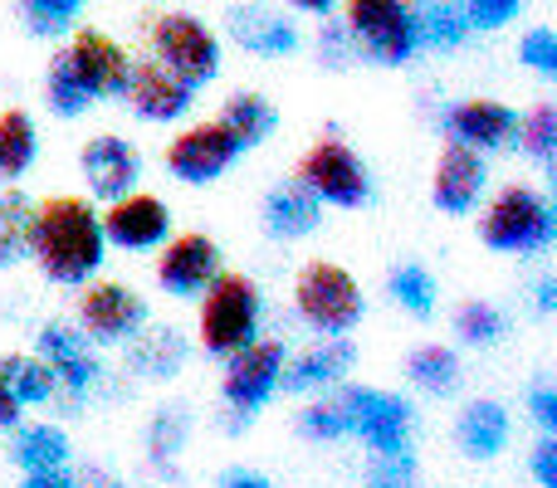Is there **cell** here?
I'll return each mask as SVG.
<instances>
[{
    "instance_id": "cell-13",
    "label": "cell",
    "mask_w": 557,
    "mask_h": 488,
    "mask_svg": "<svg viewBox=\"0 0 557 488\" xmlns=\"http://www.w3.org/2000/svg\"><path fill=\"white\" fill-rule=\"evenodd\" d=\"M235 157H240V147L231 142V133H225L221 123H196V127H186L182 137H172V147H166V172L182 186H215L235 166Z\"/></svg>"
},
{
    "instance_id": "cell-44",
    "label": "cell",
    "mask_w": 557,
    "mask_h": 488,
    "mask_svg": "<svg viewBox=\"0 0 557 488\" xmlns=\"http://www.w3.org/2000/svg\"><path fill=\"white\" fill-rule=\"evenodd\" d=\"M529 470H533V479H539V488H557V435H543V440L533 445Z\"/></svg>"
},
{
    "instance_id": "cell-40",
    "label": "cell",
    "mask_w": 557,
    "mask_h": 488,
    "mask_svg": "<svg viewBox=\"0 0 557 488\" xmlns=\"http://www.w3.org/2000/svg\"><path fill=\"white\" fill-rule=\"evenodd\" d=\"M352 59H357V45H352V35H347V25L323 15V25H318V64L343 74V68H352Z\"/></svg>"
},
{
    "instance_id": "cell-8",
    "label": "cell",
    "mask_w": 557,
    "mask_h": 488,
    "mask_svg": "<svg viewBox=\"0 0 557 488\" xmlns=\"http://www.w3.org/2000/svg\"><path fill=\"white\" fill-rule=\"evenodd\" d=\"M337 405H343V415H347V435H357L372 454L411 450L416 405L406 401V396L382 391V386H343Z\"/></svg>"
},
{
    "instance_id": "cell-11",
    "label": "cell",
    "mask_w": 557,
    "mask_h": 488,
    "mask_svg": "<svg viewBox=\"0 0 557 488\" xmlns=\"http://www.w3.org/2000/svg\"><path fill=\"white\" fill-rule=\"evenodd\" d=\"M78 333L98 347H123L137 327L147 323V303L137 288L117 284V278H88L78 284Z\"/></svg>"
},
{
    "instance_id": "cell-3",
    "label": "cell",
    "mask_w": 557,
    "mask_h": 488,
    "mask_svg": "<svg viewBox=\"0 0 557 488\" xmlns=\"http://www.w3.org/2000/svg\"><path fill=\"white\" fill-rule=\"evenodd\" d=\"M343 25L357 45V59H372L382 68L411 64L425 49L416 0H347Z\"/></svg>"
},
{
    "instance_id": "cell-14",
    "label": "cell",
    "mask_w": 557,
    "mask_h": 488,
    "mask_svg": "<svg viewBox=\"0 0 557 488\" xmlns=\"http://www.w3.org/2000/svg\"><path fill=\"white\" fill-rule=\"evenodd\" d=\"M157 284L172 298H201V288L221 274V245L201 230L166 235V245H157Z\"/></svg>"
},
{
    "instance_id": "cell-36",
    "label": "cell",
    "mask_w": 557,
    "mask_h": 488,
    "mask_svg": "<svg viewBox=\"0 0 557 488\" xmlns=\"http://www.w3.org/2000/svg\"><path fill=\"white\" fill-rule=\"evenodd\" d=\"M504 333H509L504 313L494 303H484V298H470V303L455 308V337L465 347H494V342H504Z\"/></svg>"
},
{
    "instance_id": "cell-49",
    "label": "cell",
    "mask_w": 557,
    "mask_h": 488,
    "mask_svg": "<svg viewBox=\"0 0 557 488\" xmlns=\"http://www.w3.org/2000/svg\"><path fill=\"white\" fill-rule=\"evenodd\" d=\"M74 484L78 488H127L123 479H113L108 470H98V464H94V470H84V474H74Z\"/></svg>"
},
{
    "instance_id": "cell-46",
    "label": "cell",
    "mask_w": 557,
    "mask_h": 488,
    "mask_svg": "<svg viewBox=\"0 0 557 488\" xmlns=\"http://www.w3.org/2000/svg\"><path fill=\"white\" fill-rule=\"evenodd\" d=\"M533 308H539L543 317L557 313V278H553V274H543L539 284H533Z\"/></svg>"
},
{
    "instance_id": "cell-43",
    "label": "cell",
    "mask_w": 557,
    "mask_h": 488,
    "mask_svg": "<svg viewBox=\"0 0 557 488\" xmlns=\"http://www.w3.org/2000/svg\"><path fill=\"white\" fill-rule=\"evenodd\" d=\"M529 415L543 435H557V386L553 381H533L529 391Z\"/></svg>"
},
{
    "instance_id": "cell-23",
    "label": "cell",
    "mask_w": 557,
    "mask_h": 488,
    "mask_svg": "<svg viewBox=\"0 0 557 488\" xmlns=\"http://www.w3.org/2000/svg\"><path fill=\"white\" fill-rule=\"evenodd\" d=\"M264 235L278 245H294V240H308V235L323 225V205L318 196H308L298 182H284L264 196Z\"/></svg>"
},
{
    "instance_id": "cell-30",
    "label": "cell",
    "mask_w": 557,
    "mask_h": 488,
    "mask_svg": "<svg viewBox=\"0 0 557 488\" xmlns=\"http://www.w3.org/2000/svg\"><path fill=\"white\" fill-rule=\"evenodd\" d=\"M0 386H5L20 405H49V401H54V391H59L49 362H45V356H35V352L0 356Z\"/></svg>"
},
{
    "instance_id": "cell-6",
    "label": "cell",
    "mask_w": 557,
    "mask_h": 488,
    "mask_svg": "<svg viewBox=\"0 0 557 488\" xmlns=\"http://www.w3.org/2000/svg\"><path fill=\"white\" fill-rule=\"evenodd\" d=\"M147 45H152L157 64L172 68L182 84L206 88L221 78V64H225L221 35H215L201 15H191V10H162V15H152Z\"/></svg>"
},
{
    "instance_id": "cell-33",
    "label": "cell",
    "mask_w": 557,
    "mask_h": 488,
    "mask_svg": "<svg viewBox=\"0 0 557 488\" xmlns=\"http://www.w3.org/2000/svg\"><path fill=\"white\" fill-rule=\"evenodd\" d=\"M513 142H519V152L529 157V162L539 166H557V103H533L529 113L519 117V127H513Z\"/></svg>"
},
{
    "instance_id": "cell-21",
    "label": "cell",
    "mask_w": 557,
    "mask_h": 488,
    "mask_svg": "<svg viewBox=\"0 0 557 488\" xmlns=\"http://www.w3.org/2000/svg\"><path fill=\"white\" fill-rule=\"evenodd\" d=\"M513 127H519V113H513L509 103H499V98H465V103H455L450 113H445L450 142L470 147V152H480V157L509 147Z\"/></svg>"
},
{
    "instance_id": "cell-15",
    "label": "cell",
    "mask_w": 557,
    "mask_h": 488,
    "mask_svg": "<svg viewBox=\"0 0 557 488\" xmlns=\"http://www.w3.org/2000/svg\"><path fill=\"white\" fill-rule=\"evenodd\" d=\"M78 172H84L88 196L108 205V201H117V196L137 191V182H143V157H137V147L127 142V137L98 133L78 147Z\"/></svg>"
},
{
    "instance_id": "cell-50",
    "label": "cell",
    "mask_w": 557,
    "mask_h": 488,
    "mask_svg": "<svg viewBox=\"0 0 557 488\" xmlns=\"http://www.w3.org/2000/svg\"><path fill=\"white\" fill-rule=\"evenodd\" d=\"M294 10H304V15H333L337 0H288Z\"/></svg>"
},
{
    "instance_id": "cell-18",
    "label": "cell",
    "mask_w": 557,
    "mask_h": 488,
    "mask_svg": "<svg viewBox=\"0 0 557 488\" xmlns=\"http://www.w3.org/2000/svg\"><path fill=\"white\" fill-rule=\"evenodd\" d=\"M490 191V166L480 152L450 142L431 166V201L441 215H470Z\"/></svg>"
},
{
    "instance_id": "cell-37",
    "label": "cell",
    "mask_w": 557,
    "mask_h": 488,
    "mask_svg": "<svg viewBox=\"0 0 557 488\" xmlns=\"http://www.w3.org/2000/svg\"><path fill=\"white\" fill-rule=\"evenodd\" d=\"M20 15L35 39H54L74 29V20L84 15V0H20Z\"/></svg>"
},
{
    "instance_id": "cell-31",
    "label": "cell",
    "mask_w": 557,
    "mask_h": 488,
    "mask_svg": "<svg viewBox=\"0 0 557 488\" xmlns=\"http://www.w3.org/2000/svg\"><path fill=\"white\" fill-rule=\"evenodd\" d=\"M45 108L54 117H64V123H74V117H84L88 108H94V93H88L84 78L74 74V64H69L64 49H59L45 68Z\"/></svg>"
},
{
    "instance_id": "cell-9",
    "label": "cell",
    "mask_w": 557,
    "mask_h": 488,
    "mask_svg": "<svg viewBox=\"0 0 557 488\" xmlns=\"http://www.w3.org/2000/svg\"><path fill=\"white\" fill-rule=\"evenodd\" d=\"M298 186L318 196V205H337V211H357L372 201V176L367 162L337 137H318L298 162Z\"/></svg>"
},
{
    "instance_id": "cell-2",
    "label": "cell",
    "mask_w": 557,
    "mask_h": 488,
    "mask_svg": "<svg viewBox=\"0 0 557 488\" xmlns=\"http://www.w3.org/2000/svg\"><path fill=\"white\" fill-rule=\"evenodd\" d=\"M264 327V293L250 274H215L201 288V313H196V342L206 356L225 362L231 352L250 347Z\"/></svg>"
},
{
    "instance_id": "cell-16",
    "label": "cell",
    "mask_w": 557,
    "mask_h": 488,
    "mask_svg": "<svg viewBox=\"0 0 557 488\" xmlns=\"http://www.w3.org/2000/svg\"><path fill=\"white\" fill-rule=\"evenodd\" d=\"M127 108H133L143 123H182L186 113L196 108V88L182 84L172 68H162L157 59H133V74H127V88H123Z\"/></svg>"
},
{
    "instance_id": "cell-48",
    "label": "cell",
    "mask_w": 557,
    "mask_h": 488,
    "mask_svg": "<svg viewBox=\"0 0 557 488\" xmlns=\"http://www.w3.org/2000/svg\"><path fill=\"white\" fill-rule=\"evenodd\" d=\"M20 411H25V405L15 401V396L5 391V386H0V435H10L20 425Z\"/></svg>"
},
{
    "instance_id": "cell-12",
    "label": "cell",
    "mask_w": 557,
    "mask_h": 488,
    "mask_svg": "<svg viewBox=\"0 0 557 488\" xmlns=\"http://www.w3.org/2000/svg\"><path fill=\"white\" fill-rule=\"evenodd\" d=\"M98 225H103L108 249L147 254V249L166 245V235H172V205H166L162 196L127 191V196H117V201H108V211L98 215Z\"/></svg>"
},
{
    "instance_id": "cell-10",
    "label": "cell",
    "mask_w": 557,
    "mask_h": 488,
    "mask_svg": "<svg viewBox=\"0 0 557 488\" xmlns=\"http://www.w3.org/2000/svg\"><path fill=\"white\" fill-rule=\"evenodd\" d=\"M284 342L278 337H255L250 347L225 356L221 372V401L231 415L240 421H255L264 405L278 396V372H284Z\"/></svg>"
},
{
    "instance_id": "cell-5",
    "label": "cell",
    "mask_w": 557,
    "mask_h": 488,
    "mask_svg": "<svg viewBox=\"0 0 557 488\" xmlns=\"http://www.w3.org/2000/svg\"><path fill=\"white\" fill-rule=\"evenodd\" d=\"M294 313L318 337H347L367 317L362 284L343 264H333V259H313L294 278Z\"/></svg>"
},
{
    "instance_id": "cell-25",
    "label": "cell",
    "mask_w": 557,
    "mask_h": 488,
    "mask_svg": "<svg viewBox=\"0 0 557 488\" xmlns=\"http://www.w3.org/2000/svg\"><path fill=\"white\" fill-rule=\"evenodd\" d=\"M215 123L231 133V142L240 147V152H255V147H264L274 137L278 108L264 93H255V88H240V93L225 98V108H221V117H215Z\"/></svg>"
},
{
    "instance_id": "cell-47",
    "label": "cell",
    "mask_w": 557,
    "mask_h": 488,
    "mask_svg": "<svg viewBox=\"0 0 557 488\" xmlns=\"http://www.w3.org/2000/svg\"><path fill=\"white\" fill-rule=\"evenodd\" d=\"M221 488H274V484L264 479L260 470H231V474L221 479Z\"/></svg>"
},
{
    "instance_id": "cell-17",
    "label": "cell",
    "mask_w": 557,
    "mask_h": 488,
    "mask_svg": "<svg viewBox=\"0 0 557 488\" xmlns=\"http://www.w3.org/2000/svg\"><path fill=\"white\" fill-rule=\"evenodd\" d=\"M64 54H69V64H74V74L84 78V88L94 93V103L98 98H123L133 59H127V49L117 45L113 35H103V29H74Z\"/></svg>"
},
{
    "instance_id": "cell-19",
    "label": "cell",
    "mask_w": 557,
    "mask_h": 488,
    "mask_svg": "<svg viewBox=\"0 0 557 488\" xmlns=\"http://www.w3.org/2000/svg\"><path fill=\"white\" fill-rule=\"evenodd\" d=\"M352 366H357V347L347 342V337H318L308 352L284 356L278 391L284 396H318V391H327V386H343Z\"/></svg>"
},
{
    "instance_id": "cell-28",
    "label": "cell",
    "mask_w": 557,
    "mask_h": 488,
    "mask_svg": "<svg viewBox=\"0 0 557 488\" xmlns=\"http://www.w3.org/2000/svg\"><path fill=\"white\" fill-rule=\"evenodd\" d=\"M10 464L20 474H35V470H59L69 464V435L59 425H15L10 430Z\"/></svg>"
},
{
    "instance_id": "cell-41",
    "label": "cell",
    "mask_w": 557,
    "mask_h": 488,
    "mask_svg": "<svg viewBox=\"0 0 557 488\" xmlns=\"http://www.w3.org/2000/svg\"><path fill=\"white\" fill-rule=\"evenodd\" d=\"M465 5V20H470V29H480V35H494V29L513 25V20L523 15V5L529 0H460Z\"/></svg>"
},
{
    "instance_id": "cell-27",
    "label": "cell",
    "mask_w": 557,
    "mask_h": 488,
    "mask_svg": "<svg viewBox=\"0 0 557 488\" xmlns=\"http://www.w3.org/2000/svg\"><path fill=\"white\" fill-rule=\"evenodd\" d=\"M406 381H411L416 391H425V396H435V401H445V396H455V391L465 386L460 352H455V347H441V342L416 347V352L406 356Z\"/></svg>"
},
{
    "instance_id": "cell-22",
    "label": "cell",
    "mask_w": 557,
    "mask_h": 488,
    "mask_svg": "<svg viewBox=\"0 0 557 488\" xmlns=\"http://www.w3.org/2000/svg\"><path fill=\"white\" fill-rule=\"evenodd\" d=\"M186 356H191V342L182 337V327L162 323V327H137L133 337L123 342V362L133 376H143V381H172V376H182Z\"/></svg>"
},
{
    "instance_id": "cell-4",
    "label": "cell",
    "mask_w": 557,
    "mask_h": 488,
    "mask_svg": "<svg viewBox=\"0 0 557 488\" xmlns=\"http://www.w3.org/2000/svg\"><path fill=\"white\" fill-rule=\"evenodd\" d=\"M480 240L494 254H543V249H553L557 215H553L548 196L523 182L504 186L480 215Z\"/></svg>"
},
{
    "instance_id": "cell-38",
    "label": "cell",
    "mask_w": 557,
    "mask_h": 488,
    "mask_svg": "<svg viewBox=\"0 0 557 488\" xmlns=\"http://www.w3.org/2000/svg\"><path fill=\"white\" fill-rule=\"evenodd\" d=\"M367 488H421V464L411 450H392V454H372L362 474Z\"/></svg>"
},
{
    "instance_id": "cell-20",
    "label": "cell",
    "mask_w": 557,
    "mask_h": 488,
    "mask_svg": "<svg viewBox=\"0 0 557 488\" xmlns=\"http://www.w3.org/2000/svg\"><path fill=\"white\" fill-rule=\"evenodd\" d=\"M225 35L255 59H288V54H298V45H304L294 20L274 5H260V0L225 10Z\"/></svg>"
},
{
    "instance_id": "cell-7",
    "label": "cell",
    "mask_w": 557,
    "mask_h": 488,
    "mask_svg": "<svg viewBox=\"0 0 557 488\" xmlns=\"http://www.w3.org/2000/svg\"><path fill=\"white\" fill-rule=\"evenodd\" d=\"M35 356H45L59 381V391H54L59 415H84V401L94 396V386L103 381V362L94 356L88 337L78 333L74 323H45L35 333Z\"/></svg>"
},
{
    "instance_id": "cell-34",
    "label": "cell",
    "mask_w": 557,
    "mask_h": 488,
    "mask_svg": "<svg viewBox=\"0 0 557 488\" xmlns=\"http://www.w3.org/2000/svg\"><path fill=\"white\" fill-rule=\"evenodd\" d=\"M386 293H392V303L411 317H431L435 303H441V288H435V278L425 264H396L392 278H386Z\"/></svg>"
},
{
    "instance_id": "cell-26",
    "label": "cell",
    "mask_w": 557,
    "mask_h": 488,
    "mask_svg": "<svg viewBox=\"0 0 557 488\" xmlns=\"http://www.w3.org/2000/svg\"><path fill=\"white\" fill-rule=\"evenodd\" d=\"M191 405H162V411L147 421V464L166 479H176V460L191 445Z\"/></svg>"
},
{
    "instance_id": "cell-32",
    "label": "cell",
    "mask_w": 557,
    "mask_h": 488,
    "mask_svg": "<svg viewBox=\"0 0 557 488\" xmlns=\"http://www.w3.org/2000/svg\"><path fill=\"white\" fill-rule=\"evenodd\" d=\"M29 215H35V201L5 186L0 191V268H15L29 259Z\"/></svg>"
},
{
    "instance_id": "cell-42",
    "label": "cell",
    "mask_w": 557,
    "mask_h": 488,
    "mask_svg": "<svg viewBox=\"0 0 557 488\" xmlns=\"http://www.w3.org/2000/svg\"><path fill=\"white\" fill-rule=\"evenodd\" d=\"M519 59L543 78H557V29L548 25H533L529 35L519 39Z\"/></svg>"
},
{
    "instance_id": "cell-24",
    "label": "cell",
    "mask_w": 557,
    "mask_h": 488,
    "mask_svg": "<svg viewBox=\"0 0 557 488\" xmlns=\"http://www.w3.org/2000/svg\"><path fill=\"white\" fill-rule=\"evenodd\" d=\"M509 411H504L499 401H490V396H480V401H470L460 411V421H455V440H460L465 460H499L504 450H509Z\"/></svg>"
},
{
    "instance_id": "cell-35",
    "label": "cell",
    "mask_w": 557,
    "mask_h": 488,
    "mask_svg": "<svg viewBox=\"0 0 557 488\" xmlns=\"http://www.w3.org/2000/svg\"><path fill=\"white\" fill-rule=\"evenodd\" d=\"M416 10H421V39L431 49H460L465 39L474 35L460 0H425V5H416Z\"/></svg>"
},
{
    "instance_id": "cell-1",
    "label": "cell",
    "mask_w": 557,
    "mask_h": 488,
    "mask_svg": "<svg viewBox=\"0 0 557 488\" xmlns=\"http://www.w3.org/2000/svg\"><path fill=\"white\" fill-rule=\"evenodd\" d=\"M29 259L59 288H78L98 278L108 259V240L98 211L84 196H49L29 215Z\"/></svg>"
},
{
    "instance_id": "cell-45",
    "label": "cell",
    "mask_w": 557,
    "mask_h": 488,
    "mask_svg": "<svg viewBox=\"0 0 557 488\" xmlns=\"http://www.w3.org/2000/svg\"><path fill=\"white\" fill-rule=\"evenodd\" d=\"M20 488H78V484H74V474H69V464H59V470L25 474V484H20Z\"/></svg>"
},
{
    "instance_id": "cell-39",
    "label": "cell",
    "mask_w": 557,
    "mask_h": 488,
    "mask_svg": "<svg viewBox=\"0 0 557 488\" xmlns=\"http://www.w3.org/2000/svg\"><path fill=\"white\" fill-rule=\"evenodd\" d=\"M298 435L313 445H333V440H347V415L337 401H308L304 411H298Z\"/></svg>"
},
{
    "instance_id": "cell-29",
    "label": "cell",
    "mask_w": 557,
    "mask_h": 488,
    "mask_svg": "<svg viewBox=\"0 0 557 488\" xmlns=\"http://www.w3.org/2000/svg\"><path fill=\"white\" fill-rule=\"evenodd\" d=\"M39 162V127L25 108H5L0 113V182L15 186L29 166Z\"/></svg>"
}]
</instances>
